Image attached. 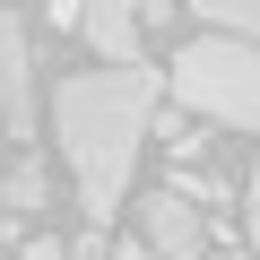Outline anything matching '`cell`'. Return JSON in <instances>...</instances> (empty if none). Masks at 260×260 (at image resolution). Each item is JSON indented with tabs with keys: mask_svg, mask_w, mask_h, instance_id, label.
<instances>
[{
	"mask_svg": "<svg viewBox=\"0 0 260 260\" xmlns=\"http://www.w3.org/2000/svg\"><path fill=\"white\" fill-rule=\"evenodd\" d=\"M156 121V61L139 70H70L52 87V139L78 174V208L87 225H104L139 174V139Z\"/></svg>",
	"mask_w": 260,
	"mask_h": 260,
	"instance_id": "6da1fadb",
	"label": "cell"
},
{
	"mask_svg": "<svg viewBox=\"0 0 260 260\" xmlns=\"http://www.w3.org/2000/svg\"><path fill=\"white\" fill-rule=\"evenodd\" d=\"M165 87L182 95V113L217 121V130H260V44H225V35H191L165 61Z\"/></svg>",
	"mask_w": 260,
	"mask_h": 260,
	"instance_id": "7a4b0ae2",
	"label": "cell"
},
{
	"mask_svg": "<svg viewBox=\"0 0 260 260\" xmlns=\"http://www.w3.org/2000/svg\"><path fill=\"white\" fill-rule=\"evenodd\" d=\"M0 139H18V156L35 139V44L18 18H0Z\"/></svg>",
	"mask_w": 260,
	"mask_h": 260,
	"instance_id": "3957f363",
	"label": "cell"
},
{
	"mask_svg": "<svg viewBox=\"0 0 260 260\" xmlns=\"http://www.w3.org/2000/svg\"><path fill=\"white\" fill-rule=\"evenodd\" d=\"M139 243H148L156 260H200V251H208V225H200V208H191V200L148 191V200H139Z\"/></svg>",
	"mask_w": 260,
	"mask_h": 260,
	"instance_id": "277c9868",
	"label": "cell"
},
{
	"mask_svg": "<svg viewBox=\"0 0 260 260\" xmlns=\"http://www.w3.org/2000/svg\"><path fill=\"white\" fill-rule=\"evenodd\" d=\"M78 35H87V52H104V70H139L148 61L139 52V9H121V0H87Z\"/></svg>",
	"mask_w": 260,
	"mask_h": 260,
	"instance_id": "5b68a950",
	"label": "cell"
},
{
	"mask_svg": "<svg viewBox=\"0 0 260 260\" xmlns=\"http://www.w3.org/2000/svg\"><path fill=\"white\" fill-rule=\"evenodd\" d=\"M44 200H52V174H44V156H18L9 174H0V217H9V225H18V217H35Z\"/></svg>",
	"mask_w": 260,
	"mask_h": 260,
	"instance_id": "8992f818",
	"label": "cell"
},
{
	"mask_svg": "<svg viewBox=\"0 0 260 260\" xmlns=\"http://www.w3.org/2000/svg\"><path fill=\"white\" fill-rule=\"evenodd\" d=\"M200 26L225 44H260V0H200Z\"/></svg>",
	"mask_w": 260,
	"mask_h": 260,
	"instance_id": "52a82bcc",
	"label": "cell"
},
{
	"mask_svg": "<svg viewBox=\"0 0 260 260\" xmlns=\"http://www.w3.org/2000/svg\"><path fill=\"white\" fill-rule=\"evenodd\" d=\"M156 148H165L174 165H191L208 139H200V121H191V113H156Z\"/></svg>",
	"mask_w": 260,
	"mask_h": 260,
	"instance_id": "ba28073f",
	"label": "cell"
},
{
	"mask_svg": "<svg viewBox=\"0 0 260 260\" xmlns=\"http://www.w3.org/2000/svg\"><path fill=\"white\" fill-rule=\"evenodd\" d=\"M243 243H251V251H260V174H251V182H243Z\"/></svg>",
	"mask_w": 260,
	"mask_h": 260,
	"instance_id": "9c48e42d",
	"label": "cell"
},
{
	"mask_svg": "<svg viewBox=\"0 0 260 260\" xmlns=\"http://www.w3.org/2000/svg\"><path fill=\"white\" fill-rule=\"evenodd\" d=\"M61 260H113V243H104V234H95V225H87V234H78V243H70V251H61Z\"/></svg>",
	"mask_w": 260,
	"mask_h": 260,
	"instance_id": "30bf717a",
	"label": "cell"
},
{
	"mask_svg": "<svg viewBox=\"0 0 260 260\" xmlns=\"http://www.w3.org/2000/svg\"><path fill=\"white\" fill-rule=\"evenodd\" d=\"M61 251H70V243H52V234H35V243H26L18 260H61Z\"/></svg>",
	"mask_w": 260,
	"mask_h": 260,
	"instance_id": "8fae6325",
	"label": "cell"
},
{
	"mask_svg": "<svg viewBox=\"0 0 260 260\" xmlns=\"http://www.w3.org/2000/svg\"><path fill=\"white\" fill-rule=\"evenodd\" d=\"M113 260H156V251H148L139 234H130V243H113Z\"/></svg>",
	"mask_w": 260,
	"mask_h": 260,
	"instance_id": "7c38bea8",
	"label": "cell"
}]
</instances>
